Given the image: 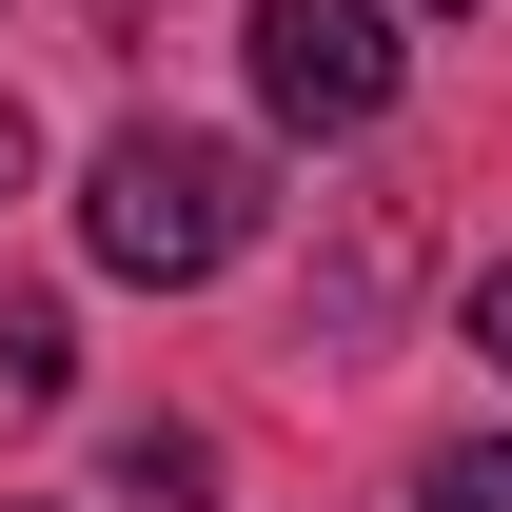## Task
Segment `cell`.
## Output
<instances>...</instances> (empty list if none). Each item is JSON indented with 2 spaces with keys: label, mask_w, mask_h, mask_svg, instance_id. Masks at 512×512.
<instances>
[{
  "label": "cell",
  "mask_w": 512,
  "mask_h": 512,
  "mask_svg": "<svg viewBox=\"0 0 512 512\" xmlns=\"http://www.w3.org/2000/svg\"><path fill=\"white\" fill-rule=\"evenodd\" d=\"M414 20H473V0H414Z\"/></svg>",
  "instance_id": "8"
},
{
  "label": "cell",
  "mask_w": 512,
  "mask_h": 512,
  "mask_svg": "<svg viewBox=\"0 0 512 512\" xmlns=\"http://www.w3.org/2000/svg\"><path fill=\"white\" fill-rule=\"evenodd\" d=\"M60 394H79V316L60 296H0V434H40Z\"/></svg>",
  "instance_id": "4"
},
{
  "label": "cell",
  "mask_w": 512,
  "mask_h": 512,
  "mask_svg": "<svg viewBox=\"0 0 512 512\" xmlns=\"http://www.w3.org/2000/svg\"><path fill=\"white\" fill-rule=\"evenodd\" d=\"M99 512H217V434H197V414H138V434L99 453Z\"/></svg>",
  "instance_id": "3"
},
{
  "label": "cell",
  "mask_w": 512,
  "mask_h": 512,
  "mask_svg": "<svg viewBox=\"0 0 512 512\" xmlns=\"http://www.w3.org/2000/svg\"><path fill=\"white\" fill-rule=\"evenodd\" d=\"M276 178H256V138H197V119H119L79 158V256L138 276V296H197V276H237Z\"/></svg>",
  "instance_id": "1"
},
{
  "label": "cell",
  "mask_w": 512,
  "mask_h": 512,
  "mask_svg": "<svg viewBox=\"0 0 512 512\" xmlns=\"http://www.w3.org/2000/svg\"><path fill=\"white\" fill-rule=\"evenodd\" d=\"M20 178H40V119H20V99H0V217H20Z\"/></svg>",
  "instance_id": "7"
},
{
  "label": "cell",
  "mask_w": 512,
  "mask_h": 512,
  "mask_svg": "<svg viewBox=\"0 0 512 512\" xmlns=\"http://www.w3.org/2000/svg\"><path fill=\"white\" fill-rule=\"evenodd\" d=\"M414 512H512V434H453V453H414Z\"/></svg>",
  "instance_id": "5"
},
{
  "label": "cell",
  "mask_w": 512,
  "mask_h": 512,
  "mask_svg": "<svg viewBox=\"0 0 512 512\" xmlns=\"http://www.w3.org/2000/svg\"><path fill=\"white\" fill-rule=\"evenodd\" d=\"M473 355H493V375H512V256H493V276H473Z\"/></svg>",
  "instance_id": "6"
},
{
  "label": "cell",
  "mask_w": 512,
  "mask_h": 512,
  "mask_svg": "<svg viewBox=\"0 0 512 512\" xmlns=\"http://www.w3.org/2000/svg\"><path fill=\"white\" fill-rule=\"evenodd\" d=\"M237 40H256V99H276L296 138H375V119H394V79H414L394 0H256Z\"/></svg>",
  "instance_id": "2"
}]
</instances>
